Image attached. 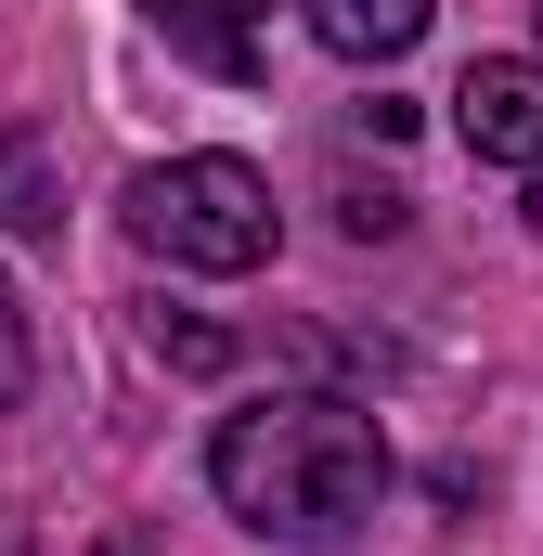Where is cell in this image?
<instances>
[{
	"label": "cell",
	"mask_w": 543,
	"mask_h": 556,
	"mask_svg": "<svg viewBox=\"0 0 543 556\" xmlns=\"http://www.w3.org/2000/svg\"><path fill=\"white\" fill-rule=\"evenodd\" d=\"M389 427L363 415V402H337V389H285V402H247V415H220L207 440V492L260 531V544H337V531H363L376 505H389Z\"/></svg>",
	"instance_id": "1"
},
{
	"label": "cell",
	"mask_w": 543,
	"mask_h": 556,
	"mask_svg": "<svg viewBox=\"0 0 543 556\" xmlns=\"http://www.w3.org/2000/svg\"><path fill=\"white\" fill-rule=\"evenodd\" d=\"M117 220L168 273H260L272 247H285V207H272V181L247 155H168V168H142L130 194H117Z\"/></svg>",
	"instance_id": "2"
},
{
	"label": "cell",
	"mask_w": 543,
	"mask_h": 556,
	"mask_svg": "<svg viewBox=\"0 0 543 556\" xmlns=\"http://www.w3.org/2000/svg\"><path fill=\"white\" fill-rule=\"evenodd\" d=\"M453 130H466L479 168L543 181V52H479V65L453 78Z\"/></svg>",
	"instance_id": "3"
},
{
	"label": "cell",
	"mask_w": 543,
	"mask_h": 556,
	"mask_svg": "<svg viewBox=\"0 0 543 556\" xmlns=\"http://www.w3.org/2000/svg\"><path fill=\"white\" fill-rule=\"evenodd\" d=\"M142 26L207 78H260V0H142Z\"/></svg>",
	"instance_id": "4"
},
{
	"label": "cell",
	"mask_w": 543,
	"mask_h": 556,
	"mask_svg": "<svg viewBox=\"0 0 543 556\" xmlns=\"http://www.w3.org/2000/svg\"><path fill=\"white\" fill-rule=\"evenodd\" d=\"M0 233L13 247H65V168L26 117H0Z\"/></svg>",
	"instance_id": "5"
},
{
	"label": "cell",
	"mask_w": 543,
	"mask_h": 556,
	"mask_svg": "<svg viewBox=\"0 0 543 556\" xmlns=\"http://www.w3.org/2000/svg\"><path fill=\"white\" fill-rule=\"evenodd\" d=\"M427 13H440V0H298V26H311L337 65H402L414 39H427Z\"/></svg>",
	"instance_id": "6"
},
{
	"label": "cell",
	"mask_w": 543,
	"mask_h": 556,
	"mask_svg": "<svg viewBox=\"0 0 543 556\" xmlns=\"http://www.w3.org/2000/svg\"><path fill=\"white\" fill-rule=\"evenodd\" d=\"M142 337H155V363H181V376H220V363H233V337H220V324H168V311H155Z\"/></svg>",
	"instance_id": "7"
},
{
	"label": "cell",
	"mask_w": 543,
	"mask_h": 556,
	"mask_svg": "<svg viewBox=\"0 0 543 556\" xmlns=\"http://www.w3.org/2000/svg\"><path fill=\"white\" fill-rule=\"evenodd\" d=\"M26 376H39V337H26V311H13V285H0V415L26 402Z\"/></svg>",
	"instance_id": "8"
},
{
	"label": "cell",
	"mask_w": 543,
	"mask_h": 556,
	"mask_svg": "<svg viewBox=\"0 0 543 556\" xmlns=\"http://www.w3.org/2000/svg\"><path fill=\"white\" fill-rule=\"evenodd\" d=\"M104 556H142V544H104Z\"/></svg>",
	"instance_id": "9"
}]
</instances>
